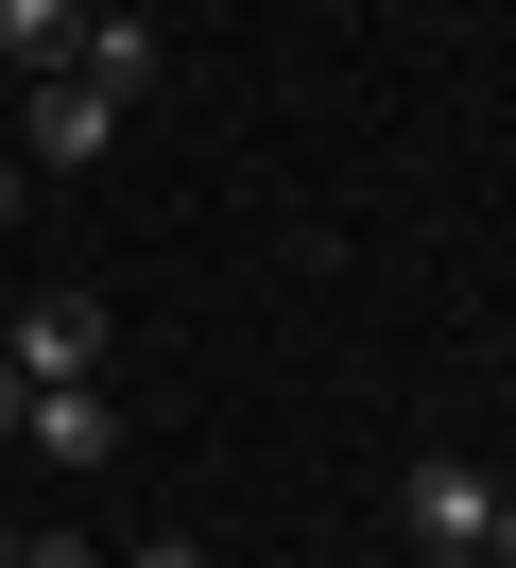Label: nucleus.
<instances>
[{"mask_svg":"<svg viewBox=\"0 0 516 568\" xmlns=\"http://www.w3.org/2000/svg\"><path fill=\"white\" fill-rule=\"evenodd\" d=\"M103 139H121V104H103L87 70H34V104H18V173H87Z\"/></svg>","mask_w":516,"mask_h":568,"instance_id":"f257e3e1","label":"nucleus"},{"mask_svg":"<svg viewBox=\"0 0 516 568\" xmlns=\"http://www.w3.org/2000/svg\"><path fill=\"white\" fill-rule=\"evenodd\" d=\"M396 517H413V551H482V517H499V465H465V448H431L396 483Z\"/></svg>","mask_w":516,"mask_h":568,"instance_id":"f03ea898","label":"nucleus"},{"mask_svg":"<svg viewBox=\"0 0 516 568\" xmlns=\"http://www.w3.org/2000/svg\"><path fill=\"white\" fill-rule=\"evenodd\" d=\"M0 362H18L34 396H52V379H103V293H34V311H18V345H0Z\"/></svg>","mask_w":516,"mask_h":568,"instance_id":"7ed1b4c3","label":"nucleus"},{"mask_svg":"<svg viewBox=\"0 0 516 568\" xmlns=\"http://www.w3.org/2000/svg\"><path fill=\"white\" fill-rule=\"evenodd\" d=\"M69 70H87L103 104H138V87L172 70V52H155V18H103V0H87V36H69Z\"/></svg>","mask_w":516,"mask_h":568,"instance_id":"20e7f679","label":"nucleus"},{"mask_svg":"<svg viewBox=\"0 0 516 568\" xmlns=\"http://www.w3.org/2000/svg\"><path fill=\"white\" fill-rule=\"evenodd\" d=\"M34 448H52V465H103V448H121V396H103V379H52V396H34Z\"/></svg>","mask_w":516,"mask_h":568,"instance_id":"39448f33","label":"nucleus"},{"mask_svg":"<svg viewBox=\"0 0 516 568\" xmlns=\"http://www.w3.org/2000/svg\"><path fill=\"white\" fill-rule=\"evenodd\" d=\"M69 36H87V0H0V70H69Z\"/></svg>","mask_w":516,"mask_h":568,"instance_id":"423d86ee","label":"nucleus"},{"mask_svg":"<svg viewBox=\"0 0 516 568\" xmlns=\"http://www.w3.org/2000/svg\"><path fill=\"white\" fill-rule=\"evenodd\" d=\"M465 568H516V483H499V517H482V551Z\"/></svg>","mask_w":516,"mask_h":568,"instance_id":"0eeeda50","label":"nucleus"},{"mask_svg":"<svg viewBox=\"0 0 516 568\" xmlns=\"http://www.w3.org/2000/svg\"><path fill=\"white\" fill-rule=\"evenodd\" d=\"M34 568H121V551H87V534H34Z\"/></svg>","mask_w":516,"mask_h":568,"instance_id":"6e6552de","label":"nucleus"},{"mask_svg":"<svg viewBox=\"0 0 516 568\" xmlns=\"http://www.w3.org/2000/svg\"><path fill=\"white\" fill-rule=\"evenodd\" d=\"M121 568H206V551H190V534H155V551H121Z\"/></svg>","mask_w":516,"mask_h":568,"instance_id":"1a4fd4ad","label":"nucleus"},{"mask_svg":"<svg viewBox=\"0 0 516 568\" xmlns=\"http://www.w3.org/2000/svg\"><path fill=\"white\" fill-rule=\"evenodd\" d=\"M18 190H34V173H18V155H0V224H18Z\"/></svg>","mask_w":516,"mask_h":568,"instance_id":"9d476101","label":"nucleus"},{"mask_svg":"<svg viewBox=\"0 0 516 568\" xmlns=\"http://www.w3.org/2000/svg\"><path fill=\"white\" fill-rule=\"evenodd\" d=\"M0 568H34V534H0Z\"/></svg>","mask_w":516,"mask_h":568,"instance_id":"9b49d317","label":"nucleus"},{"mask_svg":"<svg viewBox=\"0 0 516 568\" xmlns=\"http://www.w3.org/2000/svg\"><path fill=\"white\" fill-rule=\"evenodd\" d=\"M413 568H465V551H413Z\"/></svg>","mask_w":516,"mask_h":568,"instance_id":"f8f14e48","label":"nucleus"}]
</instances>
